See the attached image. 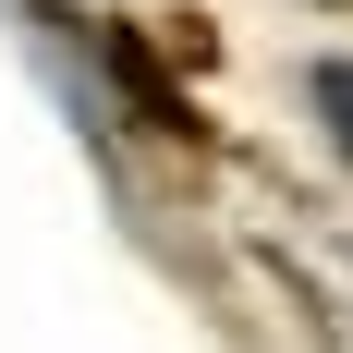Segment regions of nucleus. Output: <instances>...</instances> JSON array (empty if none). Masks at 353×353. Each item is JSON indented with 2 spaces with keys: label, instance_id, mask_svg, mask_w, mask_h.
I'll list each match as a JSON object with an SVG mask.
<instances>
[{
  "label": "nucleus",
  "instance_id": "obj_1",
  "mask_svg": "<svg viewBox=\"0 0 353 353\" xmlns=\"http://www.w3.org/2000/svg\"><path fill=\"white\" fill-rule=\"evenodd\" d=\"M110 73H122V98L146 110V134H195V98H171V85H159V61H146L134 37H110Z\"/></svg>",
  "mask_w": 353,
  "mask_h": 353
},
{
  "label": "nucleus",
  "instance_id": "obj_2",
  "mask_svg": "<svg viewBox=\"0 0 353 353\" xmlns=\"http://www.w3.org/2000/svg\"><path fill=\"white\" fill-rule=\"evenodd\" d=\"M317 110L341 122V146H353V61H329V73H317Z\"/></svg>",
  "mask_w": 353,
  "mask_h": 353
}]
</instances>
